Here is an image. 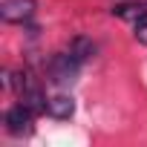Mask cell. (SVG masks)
Masks as SVG:
<instances>
[{
  "mask_svg": "<svg viewBox=\"0 0 147 147\" xmlns=\"http://www.w3.org/2000/svg\"><path fill=\"white\" fill-rule=\"evenodd\" d=\"M46 72H49V81L55 87H69V84H75L78 72H81V61L72 55V52H58L49 61Z\"/></svg>",
  "mask_w": 147,
  "mask_h": 147,
  "instance_id": "cell-1",
  "label": "cell"
},
{
  "mask_svg": "<svg viewBox=\"0 0 147 147\" xmlns=\"http://www.w3.org/2000/svg\"><path fill=\"white\" fill-rule=\"evenodd\" d=\"M35 9H38L35 0H3L0 3V18L6 23H23L35 15Z\"/></svg>",
  "mask_w": 147,
  "mask_h": 147,
  "instance_id": "cell-2",
  "label": "cell"
},
{
  "mask_svg": "<svg viewBox=\"0 0 147 147\" xmlns=\"http://www.w3.org/2000/svg\"><path fill=\"white\" fill-rule=\"evenodd\" d=\"M32 118H35V113L26 104H15L6 113V130L12 136H26V133H32Z\"/></svg>",
  "mask_w": 147,
  "mask_h": 147,
  "instance_id": "cell-3",
  "label": "cell"
},
{
  "mask_svg": "<svg viewBox=\"0 0 147 147\" xmlns=\"http://www.w3.org/2000/svg\"><path fill=\"white\" fill-rule=\"evenodd\" d=\"M20 98H23V104H26L32 113H46V107H49V98H43L40 87H35L32 81L26 84V90L20 92Z\"/></svg>",
  "mask_w": 147,
  "mask_h": 147,
  "instance_id": "cell-4",
  "label": "cell"
},
{
  "mask_svg": "<svg viewBox=\"0 0 147 147\" xmlns=\"http://www.w3.org/2000/svg\"><path fill=\"white\" fill-rule=\"evenodd\" d=\"M46 113H49L52 118H69L72 113H75V101H72L69 95H55V98H49Z\"/></svg>",
  "mask_w": 147,
  "mask_h": 147,
  "instance_id": "cell-5",
  "label": "cell"
},
{
  "mask_svg": "<svg viewBox=\"0 0 147 147\" xmlns=\"http://www.w3.org/2000/svg\"><path fill=\"white\" fill-rule=\"evenodd\" d=\"M69 52H72V55H75V58L84 63V61H90V58L95 55V43H92L90 38L78 35V38H72V43H69Z\"/></svg>",
  "mask_w": 147,
  "mask_h": 147,
  "instance_id": "cell-6",
  "label": "cell"
},
{
  "mask_svg": "<svg viewBox=\"0 0 147 147\" xmlns=\"http://www.w3.org/2000/svg\"><path fill=\"white\" fill-rule=\"evenodd\" d=\"M133 29H136V38H138L141 43H147V9L133 20Z\"/></svg>",
  "mask_w": 147,
  "mask_h": 147,
  "instance_id": "cell-7",
  "label": "cell"
}]
</instances>
